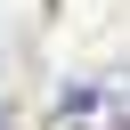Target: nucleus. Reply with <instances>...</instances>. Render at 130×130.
<instances>
[{
    "mask_svg": "<svg viewBox=\"0 0 130 130\" xmlns=\"http://www.w3.org/2000/svg\"><path fill=\"white\" fill-rule=\"evenodd\" d=\"M57 122L65 130H122V81L114 73H81L57 89Z\"/></svg>",
    "mask_w": 130,
    "mask_h": 130,
    "instance_id": "nucleus-1",
    "label": "nucleus"
}]
</instances>
